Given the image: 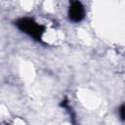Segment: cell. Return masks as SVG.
Returning a JSON list of instances; mask_svg holds the SVG:
<instances>
[{"instance_id": "cell-1", "label": "cell", "mask_w": 125, "mask_h": 125, "mask_svg": "<svg viewBox=\"0 0 125 125\" xmlns=\"http://www.w3.org/2000/svg\"><path fill=\"white\" fill-rule=\"evenodd\" d=\"M16 25L22 32L28 34L37 41H41L42 34L45 30L44 26L37 23L30 18H22L16 21Z\"/></svg>"}, {"instance_id": "cell-2", "label": "cell", "mask_w": 125, "mask_h": 125, "mask_svg": "<svg viewBox=\"0 0 125 125\" xmlns=\"http://www.w3.org/2000/svg\"><path fill=\"white\" fill-rule=\"evenodd\" d=\"M85 17V9L79 1L71 2L68 9V18L73 22L81 21Z\"/></svg>"}, {"instance_id": "cell-3", "label": "cell", "mask_w": 125, "mask_h": 125, "mask_svg": "<svg viewBox=\"0 0 125 125\" xmlns=\"http://www.w3.org/2000/svg\"><path fill=\"white\" fill-rule=\"evenodd\" d=\"M125 108V106H124V104H121L120 105V107H119V109H118V111H119V115H120V118H121V120L123 121L124 120V109Z\"/></svg>"}]
</instances>
